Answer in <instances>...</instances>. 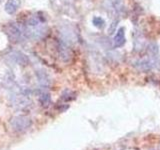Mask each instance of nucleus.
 Returning <instances> with one entry per match:
<instances>
[{
  "mask_svg": "<svg viewBox=\"0 0 160 150\" xmlns=\"http://www.w3.org/2000/svg\"><path fill=\"white\" fill-rule=\"evenodd\" d=\"M125 43V32L124 28H120L114 37V47H121Z\"/></svg>",
  "mask_w": 160,
  "mask_h": 150,
  "instance_id": "obj_5",
  "label": "nucleus"
},
{
  "mask_svg": "<svg viewBox=\"0 0 160 150\" xmlns=\"http://www.w3.org/2000/svg\"><path fill=\"white\" fill-rule=\"evenodd\" d=\"M5 33H6L7 37L13 42L21 41L24 37H27L24 25H21L17 22L8 23L5 26Z\"/></svg>",
  "mask_w": 160,
  "mask_h": 150,
  "instance_id": "obj_2",
  "label": "nucleus"
},
{
  "mask_svg": "<svg viewBox=\"0 0 160 150\" xmlns=\"http://www.w3.org/2000/svg\"><path fill=\"white\" fill-rule=\"evenodd\" d=\"M41 101L46 105L49 102V95L48 94H43L41 96Z\"/></svg>",
  "mask_w": 160,
  "mask_h": 150,
  "instance_id": "obj_8",
  "label": "nucleus"
},
{
  "mask_svg": "<svg viewBox=\"0 0 160 150\" xmlns=\"http://www.w3.org/2000/svg\"><path fill=\"white\" fill-rule=\"evenodd\" d=\"M26 36L35 40L42 39L46 36L48 28L44 20L38 16H31L24 24Z\"/></svg>",
  "mask_w": 160,
  "mask_h": 150,
  "instance_id": "obj_1",
  "label": "nucleus"
},
{
  "mask_svg": "<svg viewBox=\"0 0 160 150\" xmlns=\"http://www.w3.org/2000/svg\"><path fill=\"white\" fill-rule=\"evenodd\" d=\"M10 57L13 59L14 62H16L18 64H21V65H24L25 63L28 62V59L26 57V55H24L20 52H13L10 54Z\"/></svg>",
  "mask_w": 160,
  "mask_h": 150,
  "instance_id": "obj_6",
  "label": "nucleus"
},
{
  "mask_svg": "<svg viewBox=\"0 0 160 150\" xmlns=\"http://www.w3.org/2000/svg\"><path fill=\"white\" fill-rule=\"evenodd\" d=\"M30 120L26 117H23V116H18V117H15L11 120V126L15 129V130H23L25 128H27L30 126Z\"/></svg>",
  "mask_w": 160,
  "mask_h": 150,
  "instance_id": "obj_3",
  "label": "nucleus"
},
{
  "mask_svg": "<svg viewBox=\"0 0 160 150\" xmlns=\"http://www.w3.org/2000/svg\"><path fill=\"white\" fill-rule=\"evenodd\" d=\"M93 24L95 25V26H99V27H100V25L102 26V25L104 24V21H103V20H102L101 18H100V17H98V18H94V19H93Z\"/></svg>",
  "mask_w": 160,
  "mask_h": 150,
  "instance_id": "obj_7",
  "label": "nucleus"
},
{
  "mask_svg": "<svg viewBox=\"0 0 160 150\" xmlns=\"http://www.w3.org/2000/svg\"><path fill=\"white\" fill-rule=\"evenodd\" d=\"M20 5H21V1L20 0H8V1L5 3V12L8 14H13L19 9Z\"/></svg>",
  "mask_w": 160,
  "mask_h": 150,
  "instance_id": "obj_4",
  "label": "nucleus"
}]
</instances>
